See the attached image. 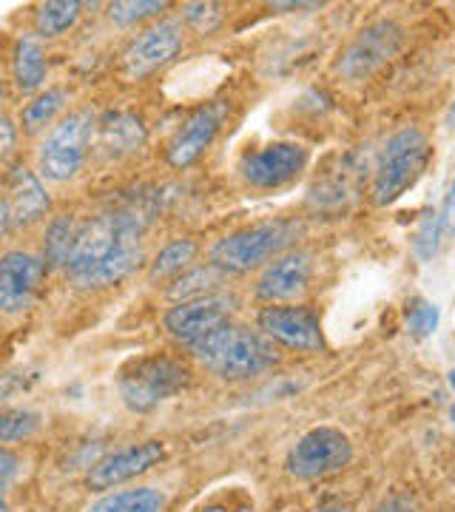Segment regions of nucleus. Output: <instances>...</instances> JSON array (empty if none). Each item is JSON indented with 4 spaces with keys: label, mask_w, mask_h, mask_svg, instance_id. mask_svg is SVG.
Here are the masks:
<instances>
[{
    "label": "nucleus",
    "mask_w": 455,
    "mask_h": 512,
    "mask_svg": "<svg viewBox=\"0 0 455 512\" xmlns=\"http://www.w3.org/2000/svg\"><path fill=\"white\" fill-rule=\"evenodd\" d=\"M15 143H18V134H15L12 120L0 114V160H3V157H9V154L15 151Z\"/></svg>",
    "instance_id": "obj_33"
},
{
    "label": "nucleus",
    "mask_w": 455,
    "mask_h": 512,
    "mask_svg": "<svg viewBox=\"0 0 455 512\" xmlns=\"http://www.w3.org/2000/svg\"><path fill=\"white\" fill-rule=\"evenodd\" d=\"M9 211H12V225H32L46 211H49V194L40 183L35 171L29 168H12L9 174Z\"/></svg>",
    "instance_id": "obj_17"
},
{
    "label": "nucleus",
    "mask_w": 455,
    "mask_h": 512,
    "mask_svg": "<svg viewBox=\"0 0 455 512\" xmlns=\"http://www.w3.org/2000/svg\"><path fill=\"white\" fill-rule=\"evenodd\" d=\"M182 49V23L163 20L143 29L123 52V72L128 80H143L148 74L168 66Z\"/></svg>",
    "instance_id": "obj_9"
},
{
    "label": "nucleus",
    "mask_w": 455,
    "mask_h": 512,
    "mask_svg": "<svg viewBox=\"0 0 455 512\" xmlns=\"http://www.w3.org/2000/svg\"><path fill=\"white\" fill-rule=\"evenodd\" d=\"M148 131L143 120L137 114L128 111H111L100 123V146L106 148L114 157L131 154L146 143Z\"/></svg>",
    "instance_id": "obj_18"
},
{
    "label": "nucleus",
    "mask_w": 455,
    "mask_h": 512,
    "mask_svg": "<svg viewBox=\"0 0 455 512\" xmlns=\"http://www.w3.org/2000/svg\"><path fill=\"white\" fill-rule=\"evenodd\" d=\"M191 382V370L171 356H140L120 367L117 390L131 413H151Z\"/></svg>",
    "instance_id": "obj_3"
},
{
    "label": "nucleus",
    "mask_w": 455,
    "mask_h": 512,
    "mask_svg": "<svg viewBox=\"0 0 455 512\" xmlns=\"http://www.w3.org/2000/svg\"><path fill=\"white\" fill-rule=\"evenodd\" d=\"M293 239L288 222H262L234 231L211 248V265L219 271H251L256 265L279 256Z\"/></svg>",
    "instance_id": "obj_5"
},
{
    "label": "nucleus",
    "mask_w": 455,
    "mask_h": 512,
    "mask_svg": "<svg viewBox=\"0 0 455 512\" xmlns=\"http://www.w3.org/2000/svg\"><path fill=\"white\" fill-rule=\"evenodd\" d=\"M143 222L137 214L117 211L83 222L74 239L66 274L77 288H109L123 282L143 259Z\"/></svg>",
    "instance_id": "obj_1"
},
{
    "label": "nucleus",
    "mask_w": 455,
    "mask_h": 512,
    "mask_svg": "<svg viewBox=\"0 0 455 512\" xmlns=\"http://www.w3.org/2000/svg\"><path fill=\"white\" fill-rule=\"evenodd\" d=\"M438 245H441V231H438V214H430L424 225L419 228V234L413 239V248H416V254L419 259H433L438 251Z\"/></svg>",
    "instance_id": "obj_29"
},
{
    "label": "nucleus",
    "mask_w": 455,
    "mask_h": 512,
    "mask_svg": "<svg viewBox=\"0 0 455 512\" xmlns=\"http://www.w3.org/2000/svg\"><path fill=\"white\" fill-rule=\"evenodd\" d=\"M197 256V242L194 239H174L168 242L163 251L157 254L151 265V279H165V276L180 274L188 262H194Z\"/></svg>",
    "instance_id": "obj_25"
},
{
    "label": "nucleus",
    "mask_w": 455,
    "mask_h": 512,
    "mask_svg": "<svg viewBox=\"0 0 455 512\" xmlns=\"http://www.w3.org/2000/svg\"><path fill=\"white\" fill-rule=\"evenodd\" d=\"M9 225H12V211H9V202L0 200V237L9 231Z\"/></svg>",
    "instance_id": "obj_34"
},
{
    "label": "nucleus",
    "mask_w": 455,
    "mask_h": 512,
    "mask_svg": "<svg viewBox=\"0 0 455 512\" xmlns=\"http://www.w3.org/2000/svg\"><path fill=\"white\" fill-rule=\"evenodd\" d=\"M194 359L205 365L219 379H251L265 373L276 362L273 345L256 330L239 328V325H219L217 330L205 333L194 345H188Z\"/></svg>",
    "instance_id": "obj_2"
},
{
    "label": "nucleus",
    "mask_w": 455,
    "mask_h": 512,
    "mask_svg": "<svg viewBox=\"0 0 455 512\" xmlns=\"http://www.w3.org/2000/svg\"><path fill=\"white\" fill-rule=\"evenodd\" d=\"M404 319H407V330L416 339H427L438 328V308L427 299H413V302H407Z\"/></svg>",
    "instance_id": "obj_28"
},
{
    "label": "nucleus",
    "mask_w": 455,
    "mask_h": 512,
    "mask_svg": "<svg viewBox=\"0 0 455 512\" xmlns=\"http://www.w3.org/2000/svg\"><path fill=\"white\" fill-rule=\"evenodd\" d=\"M77 231H80V222H74L72 217H57L49 225L46 245H43V262H46V268H66L69 265Z\"/></svg>",
    "instance_id": "obj_21"
},
{
    "label": "nucleus",
    "mask_w": 455,
    "mask_h": 512,
    "mask_svg": "<svg viewBox=\"0 0 455 512\" xmlns=\"http://www.w3.org/2000/svg\"><path fill=\"white\" fill-rule=\"evenodd\" d=\"M231 305L234 302L228 296H217V293L200 296V299H188V302H177L171 311L165 313L163 325L177 342L194 345L205 333L231 322V311H234Z\"/></svg>",
    "instance_id": "obj_13"
},
{
    "label": "nucleus",
    "mask_w": 455,
    "mask_h": 512,
    "mask_svg": "<svg viewBox=\"0 0 455 512\" xmlns=\"http://www.w3.org/2000/svg\"><path fill=\"white\" fill-rule=\"evenodd\" d=\"M310 271H313V262L302 251L279 256L271 268L262 274L256 293L262 299H268V302H288V299H296V296H302V293L308 291Z\"/></svg>",
    "instance_id": "obj_16"
},
{
    "label": "nucleus",
    "mask_w": 455,
    "mask_h": 512,
    "mask_svg": "<svg viewBox=\"0 0 455 512\" xmlns=\"http://www.w3.org/2000/svg\"><path fill=\"white\" fill-rule=\"evenodd\" d=\"M316 512H350V507H345V504H325V507H319Z\"/></svg>",
    "instance_id": "obj_35"
},
{
    "label": "nucleus",
    "mask_w": 455,
    "mask_h": 512,
    "mask_svg": "<svg viewBox=\"0 0 455 512\" xmlns=\"http://www.w3.org/2000/svg\"><path fill=\"white\" fill-rule=\"evenodd\" d=\"M0 94H3V89H0Z\"/></svg>",
    "instance_id": "obj_39"
},
{
    "label": "nucleus",
    "mask_w": 455,
    "mask_h": 512,
    "mask_svg": "<svg viewBox=\"0 0 455 512\" xmlns=\"http://www.w3.org/2000/svg\"><path fill=\"white\" fill-rule=\"evenodd\" d=\"M401 43H404V32L399 23H393V20L370 23L347 46L336 69L345 80H367L370 74L379 72L390 57H396Z\"/></svg>",
    "instance_id": "obj_8"
},
{
    "label": "nucleus",
    "mask_w": 455,
    "mask_h": 512,
    "mask_svg": "<svg viewBox=\"0 0 455 512\" xmlns=\"http://www.w3.org/2000/svg\"><path fill=\"white\" fill-rule=\"evenodd\" d=\"M256 325L265 333V339H273L285 348L322 350L325 345L319 316L302 305H271L259 313Z\"/></svg>",
    "instance_id": "obj_12"
},
{
    "label": "nucleus",
    "mask_w": 455,
    "mask_h": 512,
    "mask_svg": "<svg viewBox=\"0 0 455 512\" xmlns=\"http://www.w3.org/2000/svg\"><path fill=\"white\" fill-rule=\"evenodd\" d=\"M185 18L191 20L197 29H211L214 23L219 20V6L217 3H191V6H185Z\"/></svg>",
    "instance_id": "obj_30"
},
{
    "label": "nucleus",
    "mask_w": 455,
    "mask_h": 512,
    "mask_svg": "<svg viewBox=\"0 0 455 512\" xmlns=\"http://www.w3.org/2000/svg\"><path fill=\"white\" fill-rule=\"evenodd\" d=\"M450 120H455V109H453V114H450Z\"/></svg>",
    "instance_id": "obj_38"
},
{
    "label": "nucleus",
    "mask_w": 455,
    "mask_h": 512,
    "mask_svg": "<svg viewBox=\"0 0 455 512\" xmlns=\"http://www.w3.org/2000/svg\"><path fill=\"white\" fill-rule=\"evenodd\" d=\"M165 458L163 441H143V444H131L123 450H114L106 458H100L86 476L89 490L106 493L117 490L120 484H126L131 478L143 476L151 467H157Z\"/></svg>",
    "instance_id": "obj_10"
},
{
    "label": "nucleus",
    "mask_w": 455,
    "mask_h": 512,
    "mask_svg": "<svg viewBox=\"0 0 455 512\" xmlns=\"http://www.w3.org/2000/svg\"><path fill=\"white\" fill-rule=\"evenodd\" d=\"M0 512H9V507H6V498H3V493H0Z\"/></svg>",
    "instance_id": "obj_36"
},
{
    "label": "nucleus",
    "mask_w": 455,
    "mask_h": 512,
    "mask_svg": "<svg viewBox=\"0 0 455 512\" xmlns=\"http://www.w3.org/2000/svg\"><path fill=\"white\" fill-rule=\"evenodd\" d=\"M353 458V444L336 427H313L291 447L285 467L293 478L313 481L345 470Z\"/></svg>",
    "instance_id": "obj_7"
},
{
    "label": "nucleus",
    "mask_w": 455,
    "mask_h": 512,
    "mask_svg": "<svg viewBox=\"0 0 455 512\" xmlns=\"http://www.w3.org/2000/svg\"><path fill=\"white\" fill-rule=\"evenodd\" d=\"M80 3L74 0H55V3H43L37 9V32L43 37H60L69 32L74 23L80 20Z\"/></svg>",
    "instance_id": "obj_23"
},
{
    "label": "nucleus",
    "mask_w": 455,
    "mask_h": 512,
    "mask_svg": "<svg viewBox=\"0 0 455 512\" xmlns=\"http://www.w3.org/2000/svg\"><path fill=\"white\" fill-rule=\"evenodd\" d=\"M450 384H453V390H455V370H453V373H450Z\"/></svg>",
    "instance_id": "obj_37"
},
{
    "label": "nucleus",
    "mask_w": 455,
    "mask_h": 512,
    "mask_svg": "<svg viewBox=\"0 0 455 512\" xmlns=\"http://www.w3.org/2000/svg\"><path fill=\"white\" fill-rule=\"evenodd\" d=\"M46 276V262L23 251L0 256V313L32 308Z\"/></svg>",
    "instance_id": "obj_15"
},
{
    "label": "nucleus",
    "mask_w": 455,
    "mask_h": 512,
    "mask_svg": "<svg viewBox=\"0 0 455 512\" xmlns=\"http://www.w3.org/2000/svg\"><path fill=\"white\" fill-rule=\"evenodd\" d=\"M308 165V151L296 143H271L254 154H245L239 171L254 188H282L296 180Z\"/></svg>",
    "instance_id": "obj_11"
},
{
    "label": "nucleus",
    "mask_w": 455,
    "mask_h": 512,
    "mask_svg": "<svg viewBox=\"0 0 455 512\" xmlns=\"http://www.w3.org/2000/svg\"><path fill=\"white\" fill-rule=\"evenodd\" d=\"M66 100H69L66 89H46L43 94H37L35 100L23 109V128L29 134H35L40 128L52 126L57 114L66 106Z\"/></svg>",
    "instance_id": "obj_22"
},
{
    "label": "nucleus",
    "mask_w": 455,
    "mask_h": 512,
    "mask_svg": "<svg viewBox=\"0 0 455 512\" xmlns=\"http://www.w3.org/2000/svg\"><path fill=\"white\" fill-rule=\"evenodd\" d=\"M40 430V416L35 410H3L0 413V444L32 439Z\"/></svg>",
    "instance_id": "obj_26"
},
{
    "label": "nucleus",
    "mask_w": 455,
    "mask_h": 512,
    "mask_svg": "<svg viewBox=\"0 0 455 512\" xmlns=\"http://www.w3.org/2000/svg\"><path fill=\"white\" fill-rule=\"evenodd\" d=\"M430 163V143L419 128H401L387 140L382 160L373 180V200L379 205L396 202L413 185L419 183L424 168Z\"/></svg>",
    "instance_id": "obj_4"
},
{
    "label": "nucleus",
    "mask_w": 455,
    "mask_h": 512,
    "mask_svg": "<svg viewBox=\"0 0 455 512\" xmlns=\"http://www.w3.org/2000/svg\"><path fill=\"white\" fill-rule=\"evenodd\" d=\"M94 114L91 111H74L40 146V174L52 183H69L83 168L89 154V143L94 137Z\"/></svg>",
    "instance_id": "obj_6"
},
{
    "label": "nucleus",
    "mask_w": 455,
    "mask_h": 512,
    "mask_svg": "<svg viewBox=\"0 0 455 512\" xmlns=\"http://www.w3.org/2000/svg\"><path fill=\"white\" fill-rule=\"evenodd\" d=\"M225 114H228V106H225L222 100L205 103V106H200V109L194 111V114L174 131V137H171V143H168V151H165L168 163L174 165V168H188V165L197 163L202 154L208 151V146L214 143V137H217L219 128H222Z\"/></svg>",
    "instance_id": "obj_14"
},
{
    "label": "nucleus",
    "mask_w": 455,
    "mask_h": 512,
    "mask_svg": "<svg viewBox=\"0 0 455 512\" xmlns=\"http://www.w3.org/2000/svg\"><path fill=\"white\" fill-rule=\"evenodd\" d=\"M165 495L154 487H137V490H120V493L103 495L94 501L86 512H163Z\"/></svg>",
    "instance_id": "obj_20"
},
{
    "label": "nucleus",
    "mask_w": 455,
    "mask_h": 512,
    "mask_svg": "<svg viewBox=\"0 0 455 512\" xmlns=\"http://www.w3.org/2000/svg\"><path fill=\"white\" fill-rule=\"evenodd\" d=\"M165 9H168V3L163 0H117L109 6V18L117 26H134L140 20L160 15Z\"/></svg>",
    "instance_id": "obj_27"
},
{
    "label": "nucleus",
    "mask_w": 455,
    "mask_h": 512,
    "mask_svg": "<svg viewBox=\"0 0 455 512\" xmlns=\"http://www.w3.org/2000/svg\"><path fill=\"white\" fill-rule=\"evenodd\" d=\"M438 231H441V239L453 237L455 234V177L450 183V191L444 197V205L438 211Z\"/></svg>",
    "instance_id": "obj_32"
},
{
    "label": "nucleus",
    "mask_w": 455,
    "mask_h": 512,
    "mask_svg": "<svg viewBox=\"0 0 455 512\" xmlns=\"http://www.w3.org/2000/svg\"><path fill=\"white\" fill-rule=\"evenodd\" d=\"M20 456L18 453H12V450H6V447H0V493L3 490H9L20 476Z\"/></svg>",
    "instance_id": "obj_31"
},
{
    "label": "nucleus",
    "mask_w": 455,
    "mask_h": 512,
    "mask_svg": "<svg viewBox=\"0 0 455 512\" xmlns=\"http://www.w3.org/2000/svg\"><path fill=\"white\" fill-rule=\"evenodd\" d=\"M222 282V274H219L217 265H208V268H194L185 276H180L174 282V288L168 291L171 299L177 302H188V299H200V296H211V291Z\"/></svg>",
    "instance_id": "obj_24"
},
{
    "label": "nucleus",
    "mask_w": 455,
    "mask_h": 512,
    "mask_svg": "<svg viewBox=\"0 0 455 512\" xmlns=\"http://www.w3.org/2000/svg\"><path fill=\"white\" fill-rule=\"evenodd\" d=\"M12 72H15V83H18L20 92H37L43 83H46V72H49V63H46V52L40 46L37 37H20L15 43V52H12Z\"/></svg>",
    "instance_id": "obj_19"
}]
</instances>
